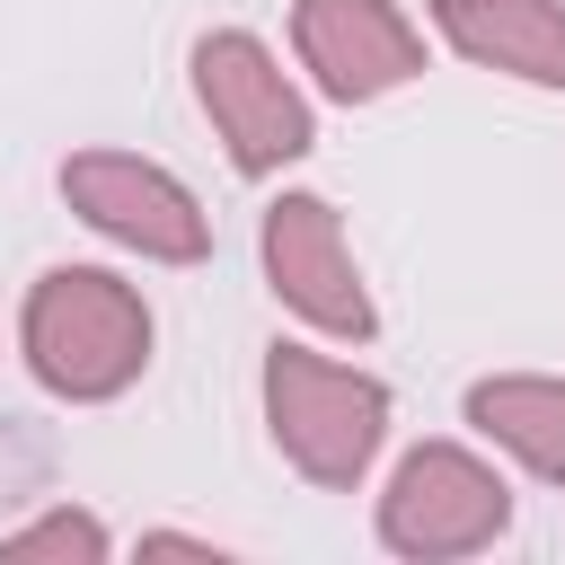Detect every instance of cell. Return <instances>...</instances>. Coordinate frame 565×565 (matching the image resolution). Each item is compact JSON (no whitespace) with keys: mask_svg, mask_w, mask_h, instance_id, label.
<instances>
[{"mask_svg":"<svg viewBox=\"0 0 565 565\" xmlns=\"http://www.w3.org/2000/svg\"><path fill=\"white\" fill-rule=\"evenodd\" d=\"M18 353L35 388L71 406H106L150 371V300L106 265H53L18 309Z\"/></svg>","mask_w":565,"mask_h":565,"instance_id":"obj_1","label":"cell"},{"mask_svg":"<svg viewBox=\"0 0 565 565\" xmlns=\"http://www.w3.org/2000/svg\"><path fill=\"white\" fill-rule=\"evenodd\" d=\"M265 433L309 486L353 494L388 441V388L309 344H274L265 353Z\"/></svg>","mask_w":565,"mask_h":565,"instance_id":"obj_2","label":"cell"},{"mask_svg":"<svg viewBox=\"0 0 565 565\" xmlns=\"http://www.w3.org/2000/svg\"><path fill=\"white\" fill-rule=\"evenodd\" d=\"M503 530H512V486L468 441H415L380 486V547L406 556V565L477 556Z\"/></svg>","mask_w":565,"mask_h":565,"instance_id":"obj_3","label":"cell"},{"mask_svg":"<svg viewBox=\"0 0 565 565\" xmlns=\"http://www.w3.org/2000/svg\"><path fill=\"white\" fill-rule=\"evenodd\" d=\"M194 106H203V124H212V141L230 150L238 177H274V168L318 150V115H309L300 79L247 26H212L194 44Z\"/></svg>","mask_w":565,"mask_h":565,"instance_id":"obj_4","label":"cell"},{"mask_svg":"<svg viewBox=\"0 0 565 565\" xmlns=\"http://www.w3.org/2000/svg\"><path fill=\"white\" fill-rule=\"evenodd\" d=\"M62 203H71L97 238L132 247L141 265H203V256H212V212H203L159 159L79 150V159H62Z\"/></svg>","mask_w":565,"mask_h":565,"instance_id":"obj_5","label":"cell"},{"mask_svg":"<svg viewBox=\"0 0 565 565\" xmlns=\"http://www.w3.org/2000/svg\"><path fill=\"white\" fill-rule=\"evenodd\" d=\"M256 256H265V282L291 318H309L318 335H344V344H371L380 335V309L362 291V265L344 247V221L327 194H274L265 203V230H256Z\"/></svg>","mask_w":565,"mask_h":565,"instance_id":"obj_6","label":"cell"},{"mask_svg":"<svg viewBox=\"0 0 565 565\" xmlns=\"http://www.w3.org/2000/svg\"><path fill=\"white\" fill-rule=\"evenodd\" d=\"M291 53L335 106H371L424 71V35L397 0H291Z\"/></svg>","mask_w":565,"mask_h":565,"instance_id":"obj_7","label":"cell"},{"mask_svg":"<svg viewBox=\"0 0 565 565\" xmlns=\"http://www.w3.org/2000/svg\"><path fill=\"white\" fill-rule=\"evenodd\" d=\"M433 26L477 71L565 88V0H433Z\"/></svg>","mask_w":565,"mask_h":565,"instance_id":"obj_8","label":"cell"},{"mask_svg":"<svg viewBox=\"0 0 565 565\" xmlns=\"http://www.w3.org/2000/svg\"><path fill=\"white\" fill-rule=\"evenodd\" d=\"M468 424L494 450H512L539 486H565V380H547V371H494V380L468 388Z\"/></svg>","mask_w":565,"mask_h":565,"instance_id":"obj_9","label":"cell"},{"mask_svg":"<svg viewBox=\"0 0 565 565\" xmlns=\"http://www.w3.org/2000/svg\"><path fill=\"white\" fill-rule=\"evenodd\" d=\"M106 547H115L106 521L79 512V503H53V512L0 530V565H106Z\"/></svg>","mask_w":565,"mask_h":565,"instance_id":"obj_10","label":"cell"}]
</instances>
